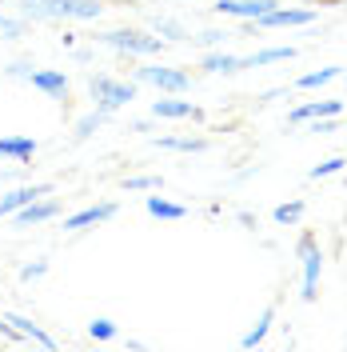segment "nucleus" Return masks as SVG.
<instances>
[{"mask_svg": "<svg viewBox=\"0 0 347 352\" xmlns=\"http://www.w3.org/2000/svg\"><path fill=\"white\" fill-rule=\"evenodd\" d=\"M21 12L32 21H96L104 0H21Z\"/></svg>", "mask_w": 347, "mask_h": 352, "instance_id": "obj_1", "label": "nucleus"}, {"mask_svg": "<svg viewBox=\"0 0 347 352\" xmlns=\"http://www.w3.org/2000/svg\"><path fill=\"white\" fill-rule=\"evenodd\" d=\"M296 256L304 264V305H315V296H320V272H324V248L315 241V232L304 228L300 232V241H296Z\"/></svg>", "mask_w": 347, "mask_h": 352, "instance_id": "obj_2", "label": "nucleus"}, {"mask_svg": "<svg viewBox=\"0 0 347 352\" xmlns=\"http://www.w3.org/2000/svg\"><path fill=\"white\" fill-rule=\"evenodd\" d=\"M92 41L108 44L116 52H132V56H156V52H164V41L140 32V28H112V32H96Z\"/></svg>", "mask_w": 347, "mask_h": 352, "instance_id": "obj_3", "label": "nucleus"}, {"mask_svg": "<svg viewBox=\"0 0 347 352\" xmlns=\"http://www.w3.org/2000/svg\"><path fill=\"white\" fill-rule=\"evenodd\" d=\"M88 92H92L96 109H104V112H116V109H124L128 100H136V85L132 80H116V76H104V72L88 76Z\"/></svg>", "mask_w": 347, "mask_h": 352, "instance_id": "obj_4", "label": "nucleus"}, {"mask_svg": "<svg viewBox=\"0 0 347 352\" xmlns=\"http://www.w3.org/2000/svg\"><path fill=\"white\" fill-rule=\"evenodd\" d=\"M311 21H315V8H272L260 21H243V24H248V32L252 28L267 32V28H300V24H311Z\"/></svg>", "mask_w": 347, "mask_h": 352, "instance_id": "obj_5", "label": "nucleus"}, {"mask_svg": "<svg viewBox=\"0 0 347 352\" xmlns=\"http://www.w3.org/2000/svg\"><path fill=\"white\" fill-rule=\"evenodd\" d=\"M136 80L160 88V92H188V88H192V76H188V72H180V68H160V65L136 68Z\"/></svg>", "mask_w": 347, "mask_h": 352, "instance_id": "obj_6", "label": "nucleus"}, {"mask_svg": "<svg viewBox=\"0 0 347 352\" xmlns=\"http://www.w3.org/2000/svg\"><path fill=\"white\" fill-rule=\"evenodd\" d=\"M219 16H236V21H260L263 12L280 8V0H216L212 4Z\"/></svg>", "mask_w": 347, "mask_h": 352, "instance_id": "obj_7", "label": "nucleus"}, {"mask_svg": "<svg viewBox=\"0 0 347 352\" xmlns=\"http://www.w3.org/2000/svg\"><path fill=\"white\" fill-rule=\"evenodd\" d=\"M56 217H60V200L40 197V200H32V204H24V208H16L12 212V224L16 228H28V224H44V220H56Z\"/></svg>", "mask_w": 347, "mask_h": 352, "instance_id": "obj_8", "label": "nucleus"}, {"mask_svg": "<svg viewBox=\"0 0 347 352\" xmlns=\"http://www.w3.org/2000/svg\"><path fill=\"white\" fill-rule=\"evenodd\" d=\"M40 197H52V184H21V188H12V192L0 197V217H12L16 208H24V204H32V200H40Z\"/></svg>", "mask_w": 347, "mask_h": 352, "instance_id": "obj_9", "label": "nucleus"}, {"mask_svg": "<svg viewBox=\"0 0 347 352\" xmlns=\"http://www.w3.org/2000/svg\"><path fill=\"white\" fill-rule=\"evenodd\" d=\"M112 217H116V200H108V204H92V208H80V212L64 217V232H80V228L104 224V220H112Z\"/></svg>", "mask_w": 347, "mask_h": 352, "instance_id": "obj_10", "label": "nucleus"}, {"mask_svg": "<svg viewBox=\"0 0 347 352\" xmlns=\"http://www.w3.org/2000/svg\"><path fill=\"white\" fill-rule=\"evenodd\" d=\"M28 85L36 88V92H44V96H52V100H68V76L64 72H56V68H40V72H32L28 76Z\"/></svg>", "mask_w": 347, "mask_h": 352, "instance_id": "obj_11", "label": "nucleus"}, {"mask_svg": "<svg viewBox=\"0 0 347 352\" xmlns=\"http://www.w3.org/2000/svg\"><path fill=\"white\" fill-rule=\"evenodd\" d=\"M152 116L160 120H204V109L192 104V100H152Z\"/></svg>", "mask_w": 347, "mask_h": 352, "instance_id": "obj_12", "label": "nucleus"}, {"mask_svg": "<svg viewBox=\"0 0 347 352\" xmlns=\"http://www.w3.org/2000/svg\"><path fill=\"white\" fill-rule=\"evenodd\" d=\"M344 112V100H307V104H296L291 109V124H307V120H324V116H339Z\"/></svg>", "mask_w": 347, "mask_h": 352, "instance_id": "obj_13", "label": "nucleus"}, {"mask_svg": "<svg viewBox=\"0 0 347 352\" xmlns=\"http://www.w3.org/2000/svg\"><path fill=\"white\" fill-rule=\"evenodd\" d=\"M280 60H296V48H291V44L263 48V52H252V56H239V68H263V65H280Z\"/></svg>", "mask_w": 347, "mask_h": 352, "instance_id": "obj_14", "label": "nucleus"}, {"mask_svg": "<svg viewBox=\"0 0 347 352\" xmlns=\"http://www.w3.org/2000/svg\"><path fill=\"white\" fill-rule=\"evenodd\" d=\"M4 320H8V324H12V329L21 332L24 340H36V344H40V349H56V340H52V336H48V332H44L40 324H32V320H28V316H16V312H8V316H4Z\"/></svg>", "mask_w": 347, "mask_h": 352, "instance_id": "obj_15", "label": "nucleus"}, {"mask_svg": "<svg viewBox=\"0 0 347 352\" xmlns=\"http://www.w3.org/2000/svg\"><path fill=\"white\" fill-rule=\"evenodd\" d=\"M0 156H12V160L28 164V160L36 156V140H32V136H4V140H0Z\"/></svg>", "mask_w": 347, "mask_h": 352, "instance_id": "obj_16", "label": "nucleus"}, {"mask_svg": "<svg viewBox=\"0 0 347 352\" xmlns=\"http://www.w3.org/2000/svg\"><path fill=\"white\" fill-rule=\"evenodd\" d=\"M156 148H172V153H204L208 140L204 136H156Z\"/></svg>", "mask_w": 347, "mask_h": 352, "instance_id": "obj_17", "label": "nucleus"}, {"mask_svg": "<svg viewBox=\"0 0 347 352\" xmlns=\"http://www.w3.org/2000/svg\"><path fill=\"white\" fill-rule=\"evenodd\" d=\"M144 208H148V217H156V220H184L188 217L184 204H172V200H164V197H148Z\"/></svg>", "mask_w": 347, "mask_h": 352, "instance_id": "obj_18", "label": "nucleus"}, {"mask_svg": "<svg viewBox=\"0 0 347 352\" xmlns=\"http://www.w3.org/2000/svg\"><path fill=\"white\" fill-rule=\"evenodd\" d=\"M272 320H276V305H267L260 312V320H256V329L248 332V336H243V340H239V344H243V349H256V344H263V336H267V329H272Z\"/></svg>", "mask_w": 347, "mask_h": 352, "instance_id": "obj_19", "label": "nucleus"}, {"mask_svg": "<svg viewBox=\"0 0 347 352\" xmlns=\"http://www.w3.org/2000/svg\"><path fill=\"white\" fill-rule=\"evenodd\" d=\"M200 68L204 72H239V56H232V52H208L200 60Z\"/></svg>", "mask_w": 347, "mask_h": 352, "instance_id": "obj_20", "label": "nucleus"}, {"mask_svg": "<svg viewBox=\"0 0 347 352\" xmlns=\"http://www.w3.org/2000/svg\"><path fill=\"white\" fill-rule=\"evenodd\" d=\"M344 76V68H320V72H307V76H300L296 80V88H324L331 85V80H339Z\"/></svg>", "mask_w": 347, "mask_h": 352, "instance_id": "obj_21", "label": "nucleus"}, {"mask_svg": "<svg viewBox=\"0 0 347 352\" xmlns=\"http://www.w3.org/2000/svg\"><path fill=\"white\" fill-rule=\"evenodd\" d=\"M120 188L124 192H156V188H164V176H124Z\"/></svg>", "mask_w": 347, "mask_h": 352, "instance_id": "obj_22", "label": "nucleus"}, {"mask_svg": "<svg viewBox=\"0 0 347 352\" xmlns=\"http://www.w3.org/2000/svg\"><path fill=\"white\" fill-rule=\"evenodd\" d=\"M104 120H108V112H104V109H96V112H88V116H80V120H76V140H88V136L100 129Z\"/></svg>", "mask_w": 347, "mask_h": 352, "instance_id": "obj_23", "label": "nucleus"}, {"mask_svg": "<svg viewBox=\"0 0 347 352\" xmlns=\"http://www.w3.org/2000/svg\"><path fill=\"white\" fill-rule=\"evenodd\" d=\"M276 224H300V217H304V200H291V204H280L276 212Z\"/></svg>", "mask_w": 347, "mask_h": 352, "instance_id": "obj_24", "label": "nucleus"}, {"mask_svg": "<svg viewBox=\"0 0 347 352\" xmlns=\"http://www.w3.org/2000/svg\"><path fill=\"white\" fill-rule=\"evenodd\" d=\"M344 164H347L344 156H331V160H324V164H315V168H311L307 176H311V180H324V176H335V173H344Z\"/></svg>", "mask_w": 347, "mask_h": 352, "instance_id": "obj_25", "label": "nucleus"}, {"mask_svg": "<svg viewBox=\"0 0 347 352\" xmlns=\"http://www.w3.org/2000/svg\"><path fill=\"white\" fill-rule=\"evenodd\" d=\"M88 336H92V340H112V336H116V324H112L108 316H96V320L88 324Z\"/></svg>", "mask_w": 347, "mask_h": 352, "instance_id": "obj_26", "label": "nucleus"}, {"mask_svg": "<svg viewBox=\"0 0 347 352\" xmlns=\"http://www.w3.org/2000/svg\"><path fill=\"white\" fill-rule=\"evenodd\" d=\"M156 32H160V36H168V41H188V32H184L180 24H176V21H160V16H156Z\"/></svg>", "mask_w": 347, "mask_h": 352, "instance_id": "obj_27", "label": "nucleus"}, {"mask_svg": "<svg viewBox=\"0 0 347 352\" xmlns=\"http://www.w3.org/2000/svg\"><path fill=\"white\" fill-rule=\"evenodd\" d=\"M44 272H48V261H36V264H24V268H21V280H24V285H32V280H40Z\"/></svg>", "mask_w": 347, "mask_h": 352, "instance_id": "obj_28", "label": "nucleus"}, {"mask_svg": "<svg viewBox=\"0 0 347 352\" xmlns=\"http://www.w3.org/2000/svg\"><path fill=\"white\" fill-rule=\"evenodd\" d=\"M0 32H4L8 41H16V36H24V24H21V21H8V16H0Z\"/></svg>", "mask_w": 347, "mask_h": 352, "instance_id": "obj_29", "label": "nucleus"}, {"mask_svg": "<svg viewBox=\"0 0 347 352\" xmlns=\"http://www.w3.org/2000/svg\"><path fill=\"white\" fill-rule=\"evenodd\" d=\"M4 72H8V76H16V80H28V76H32V68H28V65H8Z\"/></svg>", "mask_w": 347, "mask_h": 352, "instance_id": "obj_30", "label": "nucleus"}, {"mask_svg": "<svg viewBox=\"0 0 347 352\" xmlns=\"http://www.w3.org/2000/svg\"><path fill=\"white\" fill-rule=\"evenodd\" d=\"M224 36H228V32H204L200 41H204V44H224Z\"/></svg>", "mask_w": 347, "mask_h": 352, "instance_id": "obj_31", "label": "nucleus"}, {"mask_svg": "<svg viewBox=\"0 0 347 352\" xmlns=\"http://www.w3.org/2000/svg\"><path fill=\"white\" fill-rule=\"evenodd\" d=\"M339 80H344V85H347V72H344V76H339Z\"/></svg>", "mask_w": 347, "mask_h": 352, "instance_id": "obj_32", "label": "nucleus"}]
</instances>
